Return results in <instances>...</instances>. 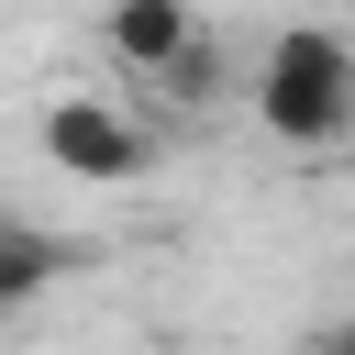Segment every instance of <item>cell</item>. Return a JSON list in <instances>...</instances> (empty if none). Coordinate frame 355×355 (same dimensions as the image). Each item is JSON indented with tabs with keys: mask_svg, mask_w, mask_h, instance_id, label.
<instances>
[{
	"mask_svg": "<svg viewBox=\"0 0 355 355\" xmlns=\"http://www.w3.org/2000/svg\"><path fill=\"white\" fill-rule=\"evenodd\" d=\"M244 100H255L266 144H288V155H333V144L355 133V44H344L333 22H288V33H266Z\"/></svg>",
	"mask_w": 355,
	"mask_h": 355,
	"instance_id": "obj_1",
	"label": "cell"
},
{
	"mask_svg": "<svg viewBox=\"0 0 355 355\" xmlns=\"http://www.w3.org/2000/svg\"><path fill=\"white\" fill-rule=\"evenodd\" d=\"M33 144H44V166H55V178H89V189H111V178H144V155H155V133H144L122 100H100V89H67V100H44Z\"/></svg>",
	"mask_w": 355,
	"mask_h": 355,
	"instance_id": "obj_2",
	"label": "cell"
},
{
	"mask_svg": "<svg viewBox=\"0 0 355 355\" xmlns=\"http://www.w3.org/2000/svg\"><path fill=\"white\" fill-rule=\"evenodd\" d=\"M189 44H211V33H200V0H111V11H100V55H111L122 78H166Z\"/></svg>",
	"mask_w": 355,
	"mask_h": 355,
	"instance_id": "obj_3",
	"label": "cell"
},
{
	"mask_svg": "<svg viewBox=\"0 0 355 355\" xmlns=\"http://www.w3.org/2000/svg\"><path fill=\"white\" fill-rule=\"evenodd\" d=\"M78 266V244L67 233H44V222H22V211H0V311H22V300H44L55 277Z\"/></svg>",
	"mask_w": 355,
	"mask_h": 355,
	"instance_id": "obj_4",
	"label": "cell"
},
{
	"mask_svg": "<svg viewBox=\"0 0 355 355\" xmlns=\"http://www.w3.org/2000/svg\"><path fill=\"white\" fill-rule=\"evenodd\" d=\"M155 89H166V100H189V111H200V100H211V89H222V55H211V44H189V55H178V67H166V78H155Z\"/></svg>",
	"mask_w": 355,
	"mask_h": 355,
	"instance_id": "obj_5",
	"label": "cell"
},
{
	"mask_svg": "<svg viewBox=\"0 0 355 355\" xmlns=\"http://www.w3.org/2000/svg\"><path fill=\"white\" fill-rule=\"evenodd\" d=\"M311 355H355V322H333V333H322V344H311Z\"/></svg>",
	"mask_w": 355,
	"mask_h": 355,
	"instance_id": "obj_6",
	"label": "cell"
}]
</instances>
